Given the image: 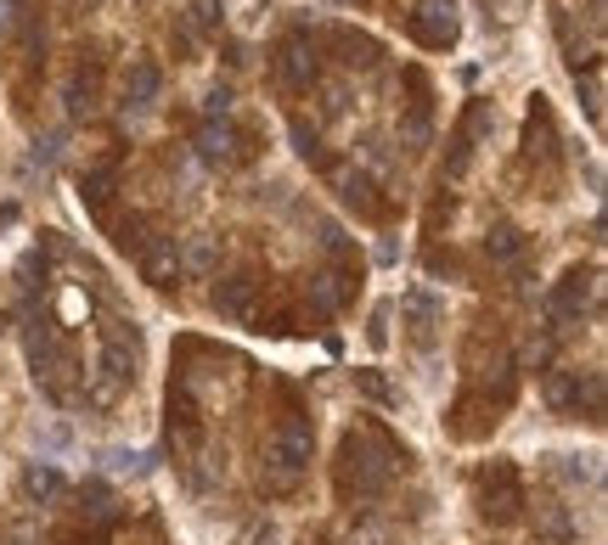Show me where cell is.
I'll list each match as a JSON object with an SVG mask.
<instances>
[{"mask_svg":"<svg viewBox=\"0 0 608 545\" xmlns=\"http://www.w3.org/2000/svg\"><path fill=\"white\" fill-rule=\"evenodd\" d=\"M395 444L384 438V433H372V427H361V433H350L344 444H339V494H355V501H372V494H384L389 489V478H395Z\"/></svg>","mask_w":608,"mask_h":545,"instance_id":"obj_1","label":"cell"},{"mask_svg":"<svg viewBox=\"0 0 608 545\" xmlns=\"http://www.w3.org/2000/svg\"><path fill=\"white\" fill-rule=\"evenodd\" d=\"M310 456H316V433H310V422L288 416L283 427L270 433V444H265V467H259L265 489H270V494H294V489L305 483V472H310Z\"/></svg>","mask_w":608,"mask_h":545,"instance_id":"obj_2","label":"cell"},{"mask_svg":"<svg viewBox=\"0 0 608 545\" xmlns=\"http://www.w3.org/2000/svg\"><path fill=\"white\" fill-rule=\"evenodd\" d=\"M192 153H198L209 169H231V164L248 158V146H243V135H237V124H231V119H209V124L192 135Z\"/></svg>","mask_w":608,"mask_h":545,"instance_id":"obj_3","label":"cell"},{"mask_svg":"<svg viewBox=\"0 0 608 545\" xmlns=\"http://www.w3.org/2000/svg\"><path fill=\"white\" fill-rule=\"evenodd\" d=\"M592 304H597V276L592 270H564V281H557L552 299H546V310L564 321V326H575Z\"/></svg>","mask_w":608,"mask_h":545,"instance_id":"obj_4","label":"cell"},{"mask_svg":"<svg viewBox=\"0 0 608 545\" xmlns=\"http://www.w3.org/2000/svg\"><path fill=\"white\" fill-rule=\"evenodd\" d=\"M490 523H519L524 512V489H519V472L512 467H490L485 472V507H479Z\"/></svg>","mask_w":608,"mask_h":545,"instance_id":"obj_5","label":"cell"},{"mask_svg":"<svg viewBox=\"0 0 608 545\" xmlns=\"http://www.w3.org/2000/svg\"><path fill=\"white\" fill-rule=\"evenodd\" d=\"M411 34L434 45V52H445V45H456V7L451 0H417V12H411Z\"/></svg>","mask_w":608,"mask_h":545,"instance_id":"obj_6","label":"cell"},{"mask_svg":"<svg viewBox=\"0 0 608 545\" xmlns=\"http://www.w3.org/2000/svg\"><path fill=\"white\" fill-rule=\"evenodd\" d=\"M276 79H283L288 90H310L321 79L316 45L310 40H283V45H276Z\"/></svg>","mask_w":608,"mask_h":545,"instance_id":"obj_7","label":"cell"},{"mask_svg":"<svg viewBox=\"0 0 608 545\" xmlns=\"http://www.w3.org/2000/svg\"><path fill=\"white\" fill-rule=\"evenodd\" d=\"M158 90H164V74H158V63H130L124 68V113H147L153 102H158Z\"/></svg>","mask_w":608,"mask_h":545,"instance_id":"obj_8","label":"cell"},{"mask_svg":"<svg viewBox=\"0 0 608 545\" xmlns=\"http://www.w3.org/2000/svg\"><path fill=\"white\" fill-rule=\"evenodd\" d=\"M142 276H147L153 287H175V281H180V247H175V236H147V247H142Z\"/></svg>","mask_w":608,"mask_h":545,"instance_id":"obj_9","label":"cell"},{"mask_svg":"<svg viewBox=\"0 0 608 545\" xmlns=\"http://www.w3.org/2000/svg\"><path fill=\"white\" fill-rule=\"evenodd\" d=\"M254 299H259V281L254 276H225L214 287V310L231 315V321H248L254 315Z\"/></svg>","mask_w":608,"mask_h":545,"instance_id":"obj_10","label":"cell"},{"mask_svg":"<svg viewBox=\"0 0 608 545\" xmlns=\"http://www.w3.org/2000/svg\"><path fill=\"white\" fill-rule=\"evenodd\" d=\"M485 259H490V265H519V259H524V231L507 225V220H496V225L485 231Z\"/></svg>","mask_w":608,"mask_h":545,"instance_id":"obj_11","label":"cell"},{"mask_svg":"<svg viewBox=\"0 0 608 545\" xmlns=\"http://www.w3.org/2000/svg\"><path fill=\"white\" fill-rule=\"evenodd\" d=\"M192 270V276H214L220 270V242L214 236H186V247H180V276Z\"/></svg>","mask_w":608,"mask_h":545,"instance_id":"obj_12","label":"cell"},{"mask_svg":"<svg viewBox=\"0 0 608 545\" xmlns=\"http://www.w3.org/2000/svg\"><path fill=\"white\" fill-rule=\"evenodd\" d=\"M350 292H355L350 270H321V276H310V299H316V310H339Z\"/></svg>","mask_w":608,"mask_h":545,"instance_id":"obj_13","label":"cell"},{"mask_svg":"<svg viewBox=\"0 0 608 545\" xmlns=\"http://www.w3.org/2000/svg\"><path fill=\"white\" fill-rule=\"evenodd\" d=\"M333 186H339V197L355 214H378V197H372V180L361 169H333Z\"/></svg>","mask_w":608,"mask_h":545,"instance_id":"obj_14","label":"cell"},{"mask_svg":"<svg viewBox=\"0 0 608 545\" xmlns=\"http://www.w3.org/2000/svg\"><path fill=\"white\" fill-rule=\"evenodd\" d=\"M541 393L552 411H581V371H546Z\"/></svg>","mask_w":608,"mask_h":545,"instance_id":"obj_15","label":"cell"},{"mask_svg":"<svg viewBox=\"0 0 608 545\" xmlns=\"http://www.w3.org/2000/svg\"><path fill=\"white\" fill-rule=\"evenodd\" d=\"M68 483H63V472L57 467H45V461H34V467H23V494L29 501H57Z\"/></svg>","mask_w":608,"mask_h":545,"instance_id":"obj_16","label":"cell"},{"mask_svg":"<svg viewBox=\"0 0 608 545\" xmlns=\"http://www.w3.org/2000/svg\"><path fill=\"white\" fill-rule=\"evenodd\" d=\"M406 321H411V332H417V343H429L434 337V321H440V304L429 299V292H406Z\"/></svg>","mask_w":608,"mask_h":545,"instance_id":"obj_17","label":"cell"},{"mask_svg":"<svg viewBox=\"0 0 608 545\" xmlns=\"http://www.w3.org/2000/svg\"><path fill=\"white\" fill-rule=\"evenodd\" d=\"M113 186H119V164L90 169V180H85V203H90V209H102L108 197H113Z\"/></svg>","mask_w":608,"mask_h":545,"instance_id":"obj_18","label":"cell"},{"mask_svg":"<svg viewBox=\"0 0 608 545\" xmlns=\"http://www.w3.org/2000/svg\"><path fill=\"white\" fill-rule=\"evenodd\" d=\"M288 135H294V153H299V158H310V164H327V153H321V130H316V124L294 119V124H288Z\"/></svg>","mask_w":608,"mask_h":545,"instance_id":"obj_19","label":"cell"},{"mask_svg":"<svg viewBox=\"0 0 608 545\" xmlns=\"http://www.w3.org/2000/svg\"><path fill=\"white\" fill-rule=\"evenodd\" d=\"M68 108H74V113H90V108H97V68H90V74L79 68V74L68 79Z\"/></svg>","mask_w":608,"mask_h":545,"instance_id":"obj_20","label":"cell"},{"mask_svg":"<svg viewBox=\"0 0 608 545\" xmlns=\"http://www.w3.org/2000/svg\"><path fill=\"white\" fill-rule=\"evenodd\" d=\"M535 523H541V534H546L552 545H564V540L575 534V523H570L564 507H535Z\"/></svg>","mask_w":608,"mask_h":545,"instance_id":"obj_21","label":"cell"},{"mask_svg":"<svg viewBox=\"0 0 608 545\" xmlns=\"http://www.w3.org/2000/svg\"><path fill=\"white\" fill-rule=\"evenodd\" d=\"M467 164H474V130H467V124H462V130H456V141H451V158H445V175H451V180H462V175H467Z\"/></svg>","mask_w":608,"mask_h":545,"instance_id":"obj_22","label":"cell"},{"mask_svg":"<svg viewBox=\"0 0 608 545\" xmlns=\"http://www.w3.org/2000/svg\"><path fill=\"white\" fill-rule=\"evenodd\" d=\"M119 393H124V382H113L108 371H90V377H85V400H90V405H113Z\"/></svg>","mask_w":608,"mask_h":545,"instance_id":"obj_23","label":"cell"},{"mask_svg":"<svg viewBox=\"0 0 608 545\" xmlns=\"http://www.w3.org/2000/svg\"><path fill=\"white\" fill-rule=\"evenodd\" d=\"M79 512H85L90 523H113V518H119V507H113V494H108V489H90Z\"/></svg>","mask_w":608,"mask_h":545,"instance_id":"obj_24","label":"cell"},{"mask_svg":"<svg viewBox=\"0 0 608 545\" xmlns=\"http://www.w3.org/2000/svg\"><path fill=\"white\" fill-rule=\"evenodd\" d=\"M400 141H406V146H423V141H429V113H423V108L400 124Z\"/></svg>","mask_w":608,"mask_h":545,"instance_id":"obj_25","label":"cell"},{"mask_svg":"<svg viewBox=\"0 0 608 545\" xmlns=\"http://www.w3.org/2000/svg\"><path fill=\"white\" fill-rule=\"evenodd\" d=\"M119 247H124V254H142V247H147L142 220H119Z\"/></svg>","mask_w":608,"mask_h":545,"instance_id":"obj_26","label":"cell"},{"mask_svg":"<svg viewBox=\"0 0 608 545\" xmlns=\"http://www.w3.org/2000/svg\"><path fill=\"white\" fill-rule=\"evenodd\" d=\"M192 23L198 29H220V0H192Z\"/></svg>","mask_w":608,"mask_h":545,"instance_id":"obj_27","label":"cell"},{"mask_svg":"<svg viewBox=\"0 0 608 545\" xmlns=\"http://www.w3.org/2000/svg\"><path fill=\"white\" fill-rule=\"evenodd\" d=\"M344 102H350L344 85H327V90H321V113H327V119H339V113H344Z\"/></svg>","mask_w":608,"mask_h":545,"instance_id":"obj_28","label":"cell"},{"mask_svg":"<svg viewBox=\"0 0 608 545\" xmlns=\"http://www.w3.org/2000/svg\"><path fill=\"white\" fill-rule=\"evenodd\" d=\"M18 18H23V0H0V40L18 29Z\"/></svg>","mask_w":608,"mask_h":545,"instance_id":"obj_29","label":"cell"},{"mask_svg":"<svg viewBox=\"0 0 608 545\" xmlns=\"http://www.w3.org/2000/svg\"><path fill=\"white\" fill-rule=\"evenodd\" d=\"M108 467H113V472H142V456H130V451H113V456H108Z\"/></svg>","mask_w":608,"mask_h":545,"instance_id":"obj_30","label":"cell"},{"mask_svg":"<svg viewBox=\"0 0 608 545\" xmlns=\"http://www.w3.org/2000/svg\"><path fill=\"white\" fill-rule=\"evenodd\" d=\"M231 113V90H209V119H225Z\"/></svg>","mask_w":608,"mask_h":545,"instance_id":"obj_31","label":"cell"}]
</instances>
